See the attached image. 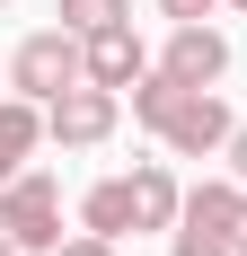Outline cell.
<instances>
[{
	"label": "cell",
	"instance_id": "6da1fadb",
	"mask_svg": "<svg viewBox=\"0 0 247 256\" xmlns=\"http://www.w3.org/2000/svg\"><path fill=\"white\" fill-rule=\"evenodd\" d=\"M132 115H142L176 159H212V150H230V132H238V115H230L212 88H186V80H168V71L132 80Z\"/></svg>",
	"mask_w": 247,
	"mask_h": 256
},
{
	"label": "cell",
	"instance_id": "7a4b0ae2",
	"mask_svg": "<svg viewBox=\"0 0 247 256\" xmlns=\"http://www.w3.org/2000/svg\"><path fill=\"white\" fill-rule=\"evenodd\" d=\"M9 80H18V98L53 106L62 88H80V80H88V62H80V36H71V26H44V36H26V44L9 53Z\"/></svg>",
	"mask_w": 247,
	"mask_h": 256
},
{
	"label": "cell",
	"instance_id": "3957f363",
	"mask_svg": "<svg viewBox=\"0 0 247 256\" xmlns=\"http://www.w3.org/2000/svg\"><path fill=\"white\" fill-rule=\"evenodd\" d=\"M0 230L18 238V248H62V186L44 168H26V177L0 186Z\"/></svg>",
	"mask_w": 247,
	"mask_h": 256
},
{
	"label": "cell",
	"instance_id": "277c9868",
	"mask_svg": "<svg viewBox=\"0 0 247 256\" xmlns=\"http://www.w3.org/2000/svg\"><path fill=\"white\" fill-rule=\"evenodd\" d=\"M115 115H124V98H115V88L80 80V88H62V98L44 106V132L62 142V150H98L106 132H115Z\"/></svg>",
	"mask_w": 247,
	"mask_h": 256
},
{
	"label": "cell",
	"instance_id": "5b68a950",
	"mask_svg": "<svg viewBox=\"0 0 247 256\" xmlns=\"http://www.w3.org/2000/svg\"><path fill=\"white\" fill-rule=\"evenodd\" d=\"M80 62H88V80H98V88H132V80L150 71V53H142V36H132V18H124V26H98V36H80Z\"/></svg>",
	"mask_w": 247,
	"mask_h": 256
},
{
	"label": "cell",
	"instance_id": "8992f818",
	"mask_svg": "<svg viewBox=\"0 0 247 256\" xmlns=\"http://www.w3.org/2000/svg\"><path fill=\"white\" fill-rule=\"evenodd\" d=\"M159 71L186 80V88H212V80L230 71V36H212V26H176L168 53H159Z\"/></svg>",
	"mask_w": 247,
	"mask_h": 256
},
{
	"label": "cell",
	"instance_id": "52a82bcc",
	"mask_svg": "<svg viewBox=\"0 0 247 256\" xmlns=\"http://www.w3.org/2000/svg\"><path fill=\"white\" fill-rule=\"evenodd\" d=\"M80 230H98V238H132V230H142L132 177H98V186H88V194H80Z\"/></svg>",
	"mask_w": 247,
	"mask_h": 256
},
{
	"label": "cell",
	"instance_id": "ba28073f",
	"mask_svg": "<svg viewBox=\"0 0 247 256\" xmlns=\"http://www.w3.org/2000/svg\"><path fill=\"white\" fill-rule=\"evenodd\" d=\"M44 142V106L36 98H0V186L26 177V150Z\"/></svg>",
	"mask_w": 247,
	"mask_h": 256
},
{
	"label": "cell",
	"instance_id": "9c48e42d",
	"mask_svg": "<svg viewBox=\"0 0 247 256\" xmlns=\"http://www.w3.org/2000/svg\"><path fill=\"white\" fill-rule=\"evenodd\" d=\"M238 204H247V186H238V177H203L194 194H186V212H176V221H186V230L230 238V230H238Z\"/></svg>",
	"mask_w": 247,
	"mask_h": 256
},
{
	"label": "cell",
	"instance_id": "30bf717a",
	"mask_svg": "<svg viewBox=\"0 0 247 256\" xmlns=\"http://www.w3.org/2000/svg\"><path fill=\"white\" fill-rule=\"evenodd\" d=\"M132 212H142V230H176V212H186V194H176L168 159H142V168H132Z\"/></svg>",
	"mask_w": 247,
	"mask_h": 256
},
{
	"label": "cell",
	"instance_id": "8fae6325",
	"mask_svg": "<svg viewBox=\"0 0 247 256\" xmlns=\"http://www.w3.org/2000/svg\"><path fill=\"white\" fill-rule=\"evenodd\" d=\"M124 18H132L124 0H62V26L71 36H98V26H124Z\"/></svg>",
	"mask_w": 247,
	"mask_h": 256
},
{
	"label": "cell",
	"instance_id": "7c38bea8",
	"mask_svg": "<svg viewBox=\"0 0 247 256\" xmlns=\"http://www.w3.org/2000/svg\"><path fill=\"white\" fill-rule=\"evenodd\" d=\"M168 248H176V256H238L230 238H212V230H186V221H176V238H168Z\"/></svg>",
	"mask_w": 247,
	"mask_h": 256
},
{
	"label": "cell",
	"instance_id": "4fadbf2b",
	"mask_svg": "<svg viewBox=\"0 0 247 256\" xmlns=\"http://www.w3.org/2000/svg\"><path fill=\"white\" fill-rule=\"evenodd\" d=\"M159 9H168L176 26H203V18H212V9H221V0H159Z\"/></svg>",
	"mask_w": 247,
	"mask_h": 256
},
{
	"label": "cell",
	"instance_id": "5bb4252c",
	"mask_svg": "<svg viewBox=\"0 0 247 256\" xmlns=\"http://www.w3.org/2000/svg\"><path fill=\"white\" fill-rule=\"evenodd\" d=\"M53 256H115V238H98V230H80V238H62Z\"/></svg>",
	"mask_w": 247,
	"mask_h": 256
},
{
	"label": "cell",
	"instance_id": "9a60e30c",
	"mask_svg": "<svg viewBox=\"0 0 247 256\" xmlns=\"http://www.w3.org/2000/svg\"><path fill=\"white\" fill-rule=\"evenodd\" d=\"M230 177H238V186H247V124H238V132H230Z\"/></svg>",
	"mask_w": 247,
	"mask_h": 256
},
{
	"label": "cell",
	"instance_id": "2e32d148",
	"mask_svg": "<svg viewBox=\"0 0 247 256\" xmlns=\"http://www.w3.org/2000/svg\"><path fill=\"white\" fill-rule=\"evenodd\" d=\"M230 248H238V256H247V204H238V230H230Z\"/></svg>",
	"mask_w": 247,
	"mask_h": 256
},
{
	"label": "cell",
	"instance_id": "e0dca14e",
	"mask_svg": "<svg viewBox=\"0 0 247 256\" xmlns=\"http://www.w3.org/2000/svg\"><path fill=\"white\" fill-rule=\"evenodd\" d=\"M0 256H26V248H18V238H9V230H0Z\"/></svg>",
	"mask_w": 247,
	"mask_h": 256
},
{
	"label": "cell",
	"instance_id": "ac0fdd59",
	"mask_svg": "<svg viewBox=\"0 0 247 256\" xmlns=\"http://www.w3.org/2000/svg\"><path fill=\"white\" fill-rule=\"evenodd\" d=\"M230 9H238V18H247V0H230Z\"/></svg>",
	"mask_w": 247,
	"mask_h": 256
}]
</instances>
